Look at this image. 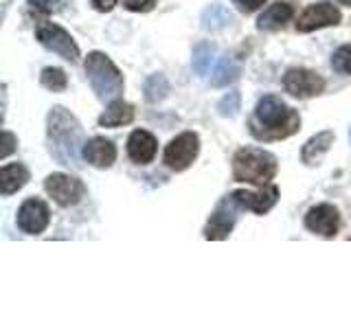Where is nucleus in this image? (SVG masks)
<instances>
[{
    "instance_id": "obj_5",
    "label": "nucleus",
    "mask_w": 351,
    "mask_h": 329,
    "mask_svg": "<svg viewBox=\"0 0 351 329\" xmlns=\"http://www.w3.org/2000/svg\"><path fill=\"white\" fill-rule=\"evenodd\" d=\"M36 38L44 49H49L51 53L60 55L62 60L77 64L80 62V47L73 40V36L66 29H62L55 22H42L36 29Z\"/></svg>"
},
{
    "instance_id": "obj_31",
    "label": "nucleus",
    "mask_w": 351,
    "mask_h": 329,
    "mask_svg": "<svg viewBox=\"0 0 351 329\" xmlns=\"http://www.w3.org/2000/svg\"><path fill=\"white\" fill-rule=\"evenodd\" d=\"M119 5V0H93V7L97 9V11H112L114 7Z\"/></svg>"
},
{
    "instance_id": "obj_17",
    "label": "nucleus",
    "mask_w": 351,
    "mask_h": 329,
    "mask_svg": "<svg viewBox=\"0 0 351 329\" xmlns=\"http://www.w3.org/2000/svg\"><path fill=\"white\" fill-rule=\"evenodd\" d=\"M31 180V173L22 162H11L0 169V193L14 195Z\"/></svg>"
},
{
    "instance_id": "obj_32",
    "label": "nucleus",
    "mask_w": 351,
    "mask_h": 329,
    "mask_svg": "<svg viewBox=\"0 0 351 329\" xmlns=\"http://www.w3.org/2000/svg\"><path fill=\"white\" fill-rule=\"evenodd\" d=\"M338 3H343V5H349V7H351V0H338Z\"/></svg>"
},
{
    "instance_id": "obj_26",
    "label": "nucleus",
    "mask_w": 351,
    "mask_h": 329,
    "mask_svg": "<svg viewBox=\"0 0 351 329\" xmlns=\"http://www.w3.org/2000/svg\"><path fill=\"white\" fill-rule=\"evenodd\" d=\"M332 69L336 73L351 75V44H343V47L334 51V55H332Z\"/></svg>"
},
{
    "instance_id": "obj_33",
    "label": "nucleus",
    "mask_w": 351,
    "mask_h": 329,
    "mask_svg": "<svg viewBox=\"0 0 351 329\" xmlns=\"http://www.w3.org/2000/svg\"><path fill=\"white\" fill-rule=\"evenodd\" d=\"M349 141H351V127H349Z\"/></svg>"
},
{
    "instance_id": "obj_8",
    "label": "nucleus",
    "mask_w": 351,
    "mask_h": 329,
    "mask_svg": "<svg viewBox=\"0 0 351 329\" xmlns=\"http://www.w3.org/2000/svg\"><path fill=\"white\" fill-rule=\"evenodd\" d=\"M283 88L296 99H312L325 90V80L310 69H290L283 75Z\"/></svg>"
},
{
    "instance_id": "obj_20",
    "label": "nucleus",
    "mask_w": 351,
    "mask_h": 329,
    "mask_svg": "<svg viewBox=\"0 0 351 329\" xmlns=\"http://www.w3.org/2000/svg\"><path fill=\"white\" fill-rule=\"evenodd\" d=\"M215 44L211 42H200L195 44L193 49V58H191V69L197 77H206L208 73H211V66L215 62Z\"/></svg>"
},
{
    "instance_id": "obj_12",
    "label": "nucleus",
    "mask_w": 351,
    "mask_h": 329,
    "mask_svg": "<svg viewBox=\"0 0 351 329\" xmlns=\"http://www.w3.org/2000/svg\"><path fill=\"white\" fill-rule=\"evenodd\" d=\"M305 228L314 235L321 237H334L340 228V213L334 204H316L305 215Z\"/></svg>"
},
{
    "instance_id": "obj_23",
    "label": "nucleus",
    "mask_w": 351,
    "mask_h": 329,
    "mask_svg": "<svg viewBox=\"0 0 351 329\" xmlns=\"http://www.w3.org/2000/svg\"><path fill=\"white\" fill-rule=\"evenodd\" d=\"M230 22H233V14L222 5L206 7L202 14V29H206V31H222L230 25Z\"/></svg>"
},
{
    "instance_id": "obj_9",
    "label": "nucleus",
    "mask_w": 351,
    "mask_h": 329,
    "mask_svg": "<svg viewBox=\"0 0 351 329\" xmlns=\"http://www.w3.org/2000/svg\"><path fill=\"white\" fill-rule=\"evenodd\" d=\"M237 211H241V208L233 202V197L226 195L224 200L215 206L211 217H208V222L204 226V237L211 241L226 239L233 233V226L237 222Z\"/></svg>"
},
{
    "instance_id": "obj_16",
    "label": "nucleus",
    "mask_w": 351,
    "mask_h": 329,
    "mask_svg": "<svg viewBox=\"0 0 351 329\" xmlns=\"http://www.w3.org/2000/svg\"><path fill=\"white\" fill-rule=\"evenodd\" d=\"M334 132L332 130H323L314 134L312 138L305 141V145L301 149V160L307 164V167H316V164H321L323 156L332 149L334 145Z\"/></svg>"
},
{
    "instance_id": "obj_6",
    "label": "nucleus",
    "mask_w": 351,
    "mask_h": 329,
    "mask_svg": "<svg viewBox=\"0 0 351 329\" xmlns=\"http://www.w3.org/2000/svg\"><path fill=\"white\" fill-rule=\"evenodd\" d=\"M197 151H200V136L195 132H182V134L171 138L169 145L165 147L162 160L171 171H184L197 158Z\"/></svg>"
},
{
    "instance_id": "obj_24",
    "label": "nucleus",
    "mask_w": 351,
    "mask_h": 329,
    "mask_svg": "<svg viewBox=\"0 0 351 329\" xmlns=\"http://www.w3.org/2000/svg\"><path fill=\"white\" fill-rule=\"evenodd\" d=\"M40 84L47 88L51 93H64L66 88H69V77L62 69H55V66H49V69H44L42 75H40Z\"/></svg>"
},
{
    "instance_id": "obj_4",
    "label": "nucleus",
    "mask_w": 351,
    "mask_h": 329,
    "mask_svg": "<svg viewBox=\"0 0 351 329\" xmlns=\"http://www.w3.org/2000/svg\"><path fill=\"white\" fill-rule=\"evenodd\" d=\"M86 75L95 95L101 101H114L123 93V75L117 69V64L101 51H93L86 58Z\"/></svg>"
},
{
    "instance_id": "obj_28",
    "label": "nucleus",
    "mask_w": 351,
    "mask_h": 329,
    "mask_svg": "<svg viewBox=\"0 0 351 329\" xmlns=\"http://www.w3.org/2000/svg\"><path fill=\"white\" fill-rule=\"evenodd\" d=\"M16 145H18V138L11 134V132H3V149H0V158H7V156H11V151L16 149Z\"/></svg>"
},
{
    "instance_id": "obj_3",
    "label": "nucleus",
    "mask_w": 351,
    "mask_h": 329,
    "mask_svg": "<svg viewBox=\"0 0 351 329\" xmlns=\"http://www.w3.org/2000/svg\"><path fill=\"white\" fill-rule=\"evenodd\" d=\"M279 171L277 156L261 147H241L233 156V178L252 186H266Z\"/></svg>"
},
{
    "instance_id": "obj_21",
    "label": "nucleus",
    "mask_w": 351,
    "mask_h": 329,
    "mask_svg": "<svg viewBox=\"0 0 351 329\" xmlns=\"http://www.w3.org/2000/svg\"><path fill=\"white\" fill-rule=\"evenodd\" d=\"M241 75V66L233 60V58H222L217 62V66L211 73V86L213 88H224L228 84L237 82V77Z\"/></svg>"
},
{
    "instance_id": "obj_7",
    "label": "nucleus",
    "mask_w": 351,
    "mask_h": 329,
    "mask_svg": "<svg viewBox=\"0 0 351 329\" xmlns=\"http://www.w3.org/2000/svg\"><path fill=\"white\" fill-rule=\"evenodd\" d=\"M44 191L53 197L55 204L69 208L82 200L86 193V186L80 178H75V175L51 173V175H47V180H44Z\"/></svg>"
},
{
    "instance_id": "obj_10",
    "label": "nucleus",
    "mask_w": 351,
    "mask_h": 329,
    "mask_svg": "<svg viewBox=\"0 0 351 329\" xmlns=\"http://www.w3.org/2000/svg\"><path fill=\"white\" fill-rule=\"evenodd\" d=\"M343 20V14L329 3H316L310 5L303 14L296 20V31L299 33H312L316 29H325V27H336Z\"/></svg>"
},
{
    "instance_id": "obj_22",
    "label": "nucleus",
    "mask_w": 351,
    "mask_h": 329,
    "mask_svg": "<svg viewBox=\"0 0 351 329\" xmlns=\"http://www.w3.org/2000/svg\"><path fill=\"white\" fill-rule=\"evenodd\" d=\"M143 93H145V99L149 103H158L162 99H167L171 93L169 80L162 73H154L147 77L145 84H143Z\"/></svg>"
},
{
    "instance_id": "obj_29",
    "label": "nucleus",
    "mask_w": 351,
    "mask_h": 329,
    "mask_svg": "<svg viewBox=\"0 0 351 329\" xmlns=\"http://www.w3.org/2000/svg\"><path fill=\"white\" fill-rule=\"evenodd\" d=\"M235 3L239 5V9L244 11V14H252V11H257L266 0H235Z\"/></svg>"
},
{
    "instance_id": "obj_11",
    "label": "nucleus",
    "mask_w": 351,
    "mask_h": 329,
    "mask_svg": "<svg viewBox=\"0 0 351 329\" xmlns=\"http://www.w3.org/2000/svg\"><path fill=\"white\" fill-rule=\"evenodd\" d=\"M51 222V211L47 202L38 200V197H29V200L22 202L18 208V226L22 233L27 235H40L47 230Z\"/></svg>"
},
{
    "instance_id": "obj_25",
    "label": "nucleus",
    "mask_w": 351,
    "mask_h": 329,
    "mask_svg": "<svg viewBox=\"0 0 351 329\" xmlns=\"http://www.w3.org/2000/svg\"><path fill=\"white\" fill-rule=\"evenodd\" d=\"M239 108H241V95L237 90H233V93H228V95H224L222 99H219L217 114L224 117V119H233V117H237Z\"/></svg>"
},
{
    "instance_id": "obj_13",
    "label": "nucleus",
    "mask_w": 351,
    "mask_h": 329,
    "mask_svg": "<svg viewBox=\"0 0 351 329\" xmlns=\"http://www.w3.org/2000/svg\"><path fill=\"white\" fill-rule=\"evenodd\" d=\"M230 197H233V202L241 211H252L257 215H263L277 204L279 189L274 184H266V186H259V191H233Z\"/></svg>"
},
{
    "instance_id": "obj_18",
    "label": "nucleus",
    "mask_w": 351,
    "mask_h": 329,
    "mask_svg": "<svg viewBox=\"0 0 351 329\" xmlns=\"http://www.w3.org/2000/svg\"><path fill=\"white\" fill-rule=\"evenodd\" d=\"M134 121V106L123 101V99H114L104 110V114L99 117V125L101 127H121L130 125Z\"/></svg>"
},
{
    "instance_id": "obj_1",
    "label": "nucleus",
    "mask_w": 351,
    "mask_h": 329,
    "mask_svg": "<svg viewBox=\"0 0 351 329\" xmlns=\"http://www.w3.org/2000/svg\"><path fill=\"white\" fill-rule=\"evenodd\" d=\"M49 151L64 167H80V147L84 145V130L77 117L64 106L51 108L47 119Z\"/></svg>"
},
{
    "instance_id": "obj_27",
    "label": "nucleus",
    "mask_w": 351,
    "mask_h": 329,
    "mask_svg": "<svg viewBox=\"0 0 351 329\" xmlns=\"http://www.w3.org/2000/svg\"><path fill=\"white\" fill-rule=\"evenodd\" d=\"M158 5V0H123V7L128 11H136V14H147Z\"/></svg>"
},
{
    "instance_id": "obj_2",
    "label": "nucleus",
    "mask_w": 351,
    "mask_h": 329,
    "mask_svg": "<svg viewBox=\"0 0 351 329\" xmlns=\"http://www.w3.org/2000/svg\"><path fill=\"white\" fill-rule=\"evenodd\" d=\"M301 127V117L277 95L261 97L255 106V117L250 121L252 136L259 141H281L296 134Z\"/></svg>"
},
{
    "instance_id": "obj_15",
    "label": "nucleus",
    "mask_w": 351,
    "mask_h": 329,
    "mask_svg": "<svg viewBox=\"0 0 351 329\" xmlns=\"http://www.w3.org/2000/svg\"><path fill=\"white\" fill-rule=\"evenodd\" d=\"M158 151V141L154 134L145 130H134L128 138V156L136 164H149L156 158Z\"/></svg>"
},
{
    "instance_id": "obj_19",
    "label": "nucleus",
    "mask_w": 351,
    "mask_h": 329,
    "mask_svg": "<svg viewBox=\"0 0 351 329\" xmlns=\"http://www.w3.org/2000/svg\"><path fill=\"white\" fill-rule=\"evenodd\" d=\"M294 16V9L288 3H274L268 9H263V14L257 20L259 31H277L281 29L285 22H290Z\"/></svg>"
},
{
    "instance_id": "obj_30",
    "label": "nucleus",
    "mask_w": 351,
    "mask_h": 329,
    "mask_svg": "<svg viewBox=\"0 0 351 329\" xmlns=\"http://www.w3.org/2000/svg\"><path fill=\"white\" fill-rule=\"evenodd\" d=\"M29 5L40 9V11H44V14H51V11H55V5H58V0H29Z\"/></svg>"
},
{
    "instance_id": "obj_14",
    "label": "nucleus",
    "mask_w": 351,
    "mask_h": 329,
    "mask_svg": "<svg viewBox=\"0 0 351 329\" xmlns=\"http://www.w3.org/2000/svg\"><path fill=\"white\" fill-rule=\"evenodd\" d=\"M84 158L88 164H93L97 169H108L112 167L117 160V147L112 141H108L104 136H93L90 141L84 143Z\"/></svg>"
}]
</instances>
